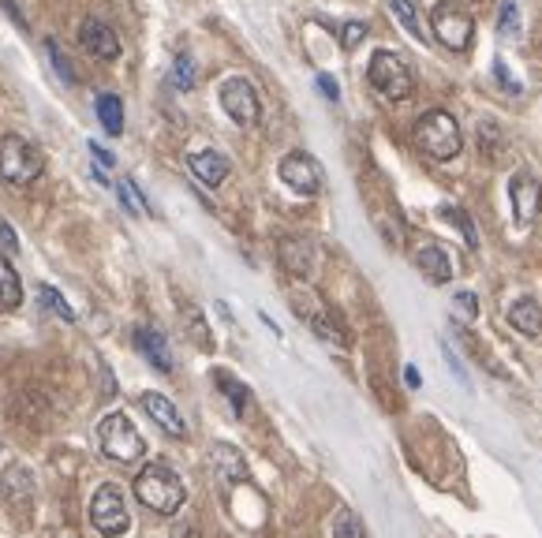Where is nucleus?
<instances>
[{
  "label": "nucleus",
  "mask_w": 542,
  "mask_h": 538,
  "mask_svg": "<svg viewBox=\"0 0 542 538\" xmlns=\"http://www.w3.org/2000/svg\"><path fill=\"white\" fill-rule=\"evenodd\" d=\"M415 146L430 157V161H453L464 146V135H460V124L445 109H430L415 120Z\"/></svg>",
  "instance_id": "2"
},
{
  "label": "nucleus",
  "mask_w": 542,
  "mask_h": 538,
  "mask_svg": "<svg viewBox=\"0 0 542 538\" xmlns=\"http://www.w3.org/2000/svg\"><path fill=\"white\" fill-rule=\"evenodd\" d=\"M98 441L101 453L109 456L113 464H139L146 453V441L139 438V430L131 426V419L124 411H113L98 423Z\"/></svg>",
  "instance_id": "5"
},
{
  "label": "nucleus",
  "mask_w": 542,
  "mask_h": 538,
  "mask_svg": "<svg viewBox=\"0 0 542 538\" xmlns=\"http://www.w3.org/2000/svg\"><path fill=\"white\" fill-rule=\"evenodd\" d=\"M311 329L318 333V337L333 340V344H344V340H348V337H344V329L333 326V318H329V314H322V311L311 314Z\"/></svg>",
  "instance_id": "28"
},
{
  "label": "nucleus",
  "mask_w": 542,
  "mask_h": 538,
  "mask_svg": "<svg viewBox=\"0 0 542 538\" xmlns=\"http://www.w3.org/2000/svg\"><path fill=\"white\" fill-rule=\"evenodd\" d=\"M90 524L105 538L128 535L131 516L128 505H124V490L116 482H101L98 490H94V497H90Z\"/></svg>",
  "instance_id": "6"
},
{
  "label": "nucleus",
  "mask_w": 542,
  "mask_h": 538,
  "mask_svg": "<svg viewBox=\"0 0 542 538\" xmlns=\"http://www.w3.org/2000/svg\"><path fill=\"white\" fill-rule=\"evenodd\" d=\"M135 344H139V352H143L157 370H165V374H169V370H172L169 340L161 337V333H157L154 326H143V329H139V333H135Z\"/></svg>",
  "instance_id": "17"
},
{
  "label": "nucleus",
  "mask_w": 542,
  "mask_h": 538,
  "mask_svg": "<svg viewBox=\"0 0 542 538\" xmlns=\"http://www.w3.org/2000/svg\"><path fill=\"white\" fill-rule=\"evenodd\" d=\"M221 109L240 128H255L258 120H262V101H258L255 86L247 83V79H240V75H232V79L221 83Z\"/></svg>",
  "instance_id": "8"
},
{
  "label": "nucleus",
  "mask_w": 542,
  "mask_h": 538,
  "mask_svg": "<svg viewBox=\"0 0 542 538\" xmlns=\"http://www.w3.org/2000/svg\"><path fill=\"white\" fill-rule=\"evenodd\" d=\"M430 30H434V38L442 45H449V49H468L471 45V15L460 8V4H449V0H442V4H434L430 8Z\"/></svg>",
  "instance_id": "7"
},
{
  "label": "nucleus",
  "mask_w": 542,
  "mask_h": 538,
  "mask_svg": "<svg viewBox=\"0 0 542 538\" xmlns=\"http://www.w3.org/2000/svg\"><path fill=\"white\" fill-rule=\"evenodd\" d=\"M116 191H120V199H124L128 213H150L146 199H139V191H135V184H131V180H120V184H116Z\"/></svg>",
  "instance_id": "30"
},
{
  "label": "nucleus",
  "mask_w": 542,
  "mask_h": 538,
  "mask_svg": "<svg viewBox=\"0 0 542 538\" xmlns=\"http://www.w3.org/2000/svg\"><path fill=\"white\" fill-rule=\"evenodd\" d=\"M79 42L90 57L98 60H116L120 57V34H116L105 19H94V15H86L83 23H79Z\"/></svg>",
  "instance_id": "10"
},
{
  "label": "nucleus",
  "mask_w": 542,
  "mask_h": 538,
  "mask_svg": "<svg viewBox=\"0 0 542 538\" xmlns=\"http://www.w3.org/2000/svg\"><path fill=\"white\" fill-rule=\"evenodd\" d=\"M281 180H285L296 195H318L322 191V165L311 154H285L281 157Z\"/></svg>",
  "instance_id": "9"
},
{
  "label": "nucleus",
  "mask_w": 542,
  "mask_h": 538,
  "mask_svg": "<svg viewBox=\"0 0 542 538\" xmlns=\"http://www.w3.org/2000/svg\"><path fill=\"white\" fill-rule=\"evenodd\" d=\"M45 49H49V60H53V68L60 71V79H64V83H75V71H72V64H68V57H64V49H60L53 38L45 42Z\"/></svg>",
  "instance_id": "31"
},
{
  "label": "nucleus",
  "mask_w": 542,
  "mask_h": 538,
  "mask_svg": "<svg viewBox=\"0 0 542 538\" xmlns=\"http://www.w3.org/2000/svg\"><path fill=\"white\" fill-rule=\"evenodd\" d=\"M333 538H367L363 520H359L352 509H341L337 516H333Z\"/></svg>",
  "instance_id": "23"
},
{
  "label": "nucleus",
  "mask_w": 542,
  "mask_h": 538,
  "mask_svg": "<svg viewBox=\"0 0 542 538\" xmlns=\"http://www.w3.org/2000/svg\"><path fill=\"white\" fill-rule=\"evenodd\" d=\"M498 27L505 38H516L520 34V8H516V0H501V19Z\"/></svg>",
  "instance_id": "26"
},
{
  "label": "nucleus",
  "mask_w": 542,
  "mask_h": 538,
  "mask_svg": "<svg viewBox=\"0 0 542 538\" xmlns=\"http://www.w3.org/2000/svg\"><path fill=\"white\" fill-rule=\"evenodd\" d=\"M0 243H4V251H15L19 247V240H15V232H12V225L0 217Z\"/></svg>",
  "instance_id": "36"
},
{
  "label": "nucleus",
  "mask_w": 542,
  "mask_h": 538,
  "mask_svg": "<svg viewBox=\"0 0 542 538\" xmlns=\"http://www.w3.org/2000/svg\"><path fill=\"white\" fill-rule=\"evenodd\" d=\"M38 292H42V303L49 307V311H57L60 318H64V322H75V311L68 307V303H64V296H60L57 288H49V284H42Z\"/></svg>",
  "instance_id": "27"
},
{
  "label": "nucleus",
  "mask_w": 542,
  "mask_h": 538,
  "mask_svg": "<svg viewBox=\"0 0 542 538\" xmlns=\"http://www.w3.org/2000/svg\"><path fill=\"white\" fill-rule=\"evenodd\" d=\"M389 8H393V15H397L400 23H404V27H408V34H415V38H419V42H427L430 34H423V27H419V19H415L412 0H393V4H389Z\"/></svg>",
  "instance_id": "24"
},
{
  "label": "nucleus",
  "mask_w": 542,
  "mask_h": 538,
  "mask_svg": "<svg viewBox=\"0 0 542 538\" xmlns=\"http://www.w3.org/2000/svg\"><path fill=\"white\" fill-rule=\"evenodd\" d=\"M143 411L154 419L169 438H187V423H184V415L176 411V404H172L169 397H161V393H143Z\"/></svg>",
  "instance_id": "12"
},
{
  "label": "nucleus",
  "mask_w": 542,
  "mask_h": 538,
  "mask_svg": "<svg viewBox=\"0 0 542 538\" xmlns=\"http://www.w3.org/2000/svg\"><path fill=\"white\" fill-rule=\"evenodd\" d=\"M494 75H498V83L509 90V94H520V83H516L513 75H509V68H505V60H494Z\"/></svg>",
  "instance_id": "34"
},
{
  "label": "nucleus",
  "mask_w": 542,
  "mask_h": 538,
  "mask_svg": "<svg viewBox=\"0 0 542 538\" xmlns=\"http://www.w3.org/2000/svg\"><path fill=\"white\" fill-rule=\"evenodd\" d=\"M0 497L8 501V505H27V501H34V479H30L27 468H8L4 475H0Z\"/></svg>",
  "instance_id": "16"
},
{
  "label": "nucleus",
  "mask_w": 542,
  "mask_h": 538,
  "mask_svg": "<svg viewBox=\"0 0 542 538\" xmlns=\"http://www.w3.org/2000/svg\"><path fill=\"white\" fill-rule=\"evenodd\" d=\"M404 382H408V389H419V385H423V382H419V370H415V367L404 370Z\"/></svg>",
  "instance_id": "38"
},
{
  "label": "nucleus",
  "mask_w": 542,
  "mask_h": 538,
  "mask_svg": "<svg viewBox=\"0 0 542 538\" xmlns=\"http://www.w3.org/2000/svg\"><path fill=\"white\" fill-rule=\"evenodd\" d=\"M318 90H322L329 101L341 98V90H337V79H333V75H318Z\"/></svg>",
  "instance_id": "35"
},
{
  "label": "nucleus",
  "mask_w": 542,
  "mask_h": 538,
  "mask_svg": "<svg viewBox=\"0 0 542 538\" xmlns=\"http://www.w3.org/2000/svg\"><path fill=\"white\" fill-rule=\"evenodd\" d=\"M135 497L143 501L146 509L157 512V516H176L184 509V482L180 475L169 468V464H146L139 475H135Z\"/></svg>",
  "instance_id": "1"
},
{
  "label": "nucleus",
  "mask_w": 542,
  "mask_h": 538,
  "mask_svg": "<svg viewBox=\"0 0 542 538\" xmlns=\"http://www.w3.org/2000/svg\"><path fill=\"white\" fill-rule=\"evenodd\" d=\"M281 262H285L292 277H311L318 251H314L311 240H281Z\"/></svg>",
  "instance_id": "15"
},
{
  "label": "nucleus",
  "mask_w": 542,
  "mask_h": 538,
  "mask_svg": "<svg viewBox=\"0 0 542 538\" xmlns=\"http://www.w3.org/2000/svg\"><path fill=\"white\" fill-rule=\"evenodd\" d=\"M415 266H419V273L430 284H449V277H453V262H449V255H445L438 243H423L415 251Z\"/></svg>",
  "instance_id": "14"
},
{
  "label": "nucleus",
  "mask_w": 542,
  "mask_h": 538,
  "mask_svg": "<svg viewBox=\"0 0 542 538\" xmlns=\"http://www.w3.org/2000/svg\"><path fill=\"white\" fill-rule=\"evenodd\" d=\"M442 217H445V221H453V225H457L460 232H464V240H468V247H471V251H475V247H479V236H475V228H471L468 213H464V210H453V206H445V210H442Z\"/></svg>",
  "instance_id": "29"
},
{
  "label": "nucleus",
  "mask_w": 542,
  "mask_h": 538,
  "mask_svg": "<svg viewBox=\"0 0 542 538\" xmlns=\"http://www.w3.org/2000/svg\"><path fill=\"white\" fill-rule=\"evenodd\" d=\"M363 34H367V23H344L341 27V45L344 49H356L363 42Z\"/></svg>",
  "instance_id": "32"
},
{
  "label": "nucleus",
  "mask_w": 542,
  "mask_h": 538,
  "mask_svg": "<svg viewBox=\"0 0 542 538\" xmlns=\"http://www.w3.org/2000/svg\"><path fill=\"white\" fill-rule=\"evenodd\" d=\"M214 382H217V389L229 397L232 415H236V419H243V415H247V404H251V393L243 389V382H236V378H232V374H225V370H217Z\"/></svg>",
  "instance_id": "21"
},
{
  "label": "nucleus",
  "mask_w": 542,
  "mask_h": 538,
  "mask_svg": "<svg viewBox=\"0 0 542 538\" xmlns=\"http://www.w3.org/2000/svg\"><path fill=\"white\" fill-rule=\"evenodd\" d=\"M453 307H457L460 314H464V318H475V314H479V307H475V296H471V292H457V299H453Z\"/></svg>",
  "instance_id": "33"
},
{
  "label": "nucleus",
  "mask_w": 542,
  "mask_h": 538,
  "mask_svg": "<svg viewBox=\"0 0 542 538\" xmlns=\"http://www.w3.org/2000/svg\"><path fill=\"white\" fill-rule=\"evenodd\" d=\"M509 326L524 337H542V307L535 299H516L509 307Z\"/></svg>",
  "instance_id": "18"
},
{
  "label": "nucleus",
  "mask_w": 542,
  "mask_h": 538,
  "mask_svg": "<svg viewBox=\"0 0 542 538\" xmlns=\"http://www.w3.org/2000/svg\"><path fill=\"white\" fill-rule=\"evenodd\" d=\"M367 79L371 86L382 94L386 101H408L415 94V75L408 68V60L393 53V49H378L371 57V68H367Z\"/></svg>",
  "instance_id": "3"
},
{
  "label": "nucleus",
  "mask_w": 542,
  "mask_h": 538,
  "mask_svg": "<svg viewBox=\"0 0 542 538\" xmlns=\"http://www.w3.org/2000/svg\"><path fill=\"white\" fill-rule=\"evenodd\" d=\"M90 154H94V157H98V161H101V165H116V157H113V154H109V150H101V146H98V142H90Z\"/></svg>",
  "instance_id": "37"
},
{
  "label": "nucleus",
  "mask_w": 542,
  "mask_h": 538,
  "mask_svg": "<svg viewBox=\"0 0 542 538\" xmlns=\"http://www.w3.org/2000/svg\"><path fill=\"white\" fill-rule=\"evenodd\" d=\"M98 120L109 135H120L124 131V101L116 94H98Z\"/></svg>",
  "instance_id": "22"
},
{
  "label": "nucleus",
  "mask_w": 542,
  "mask_h": 538,
  "mask_svg": "<svg viewBox=\"0 0 542 538\" xmlns=\"http://www.w3.org/2000/svg\"><path fill=\"white\" fill-rule=\"evenodd\" d=\"M214 468L225 482L247 479V464H243V456L236 453V449H229V445H217L214 449Z\"/></svg>",
  "instance_id": "20"
},
{
  "label": "nucleus",
  "mask_w": 542,
  "mask_h": 538,
  "mask_svg": "<svg viewBox=\"0 0 542 538\" xmlns=\"http://www.w3.org/2000/svg\"><path fill=\"white\" fill-rule=\"evenodd\" d=\"M187 169H191V176H195L199 184L221 187L225 180H229L232 165H229V157L217 154V150H199V154L187 157Z\"/></svg>",
  "instance_id": "13"
},
{
  "label": "nucleus",
  "mask_w": 542,
  "mask_h": 538,
  "mask_svg": "<svg viewBox=\"0 0 542 538\" xmlns=\"http://www.w3.org/2000/svg\"><path fill=\"white\" fill-rule=\"evenodd\" d=\"M172 86L176 90H191L195 86V60L187 57V53H180L176 64H172Z\"/></svg>",
  "instance_id": "25"
},
{
  "label": "nucleus",
  "mask_w": 542,
  "mask_h": 538,
  "mask_svg": "<svg viewBox=\"0 0 542 538\" xmlns=\"http://www.w3.org/2000/svg\"><path fill=\"white\" fill-rule=\"evenodd\" d=\"M42 172H45V157L34 142L23 139V135H4V139H0V176H4L8 184L27 187L34 184Z\"/></svg>",
  "instance_id": "4"
},
{
  "label": "nucleus",
  "mask_w": 542,
  "mask_h": 538,
  "mask_svg": "<svg viewBox=\"0 0 542 538\" xmlns=\"http://www.w3.org/2000/svg\"><path fill=\"white\" fill-rule=\"evenodd\" d=\"M19 303H23V281H19L12 262L0 255V307H4V311H15Z\"/></svg>",
  "instance_id": "19"
},
{
  "label": "nucleus",
  "mask_w": 542,
  "mask_h": 538,
  "mask_svg": "<svg viewBox=\"0 0 542 538\" xmlns=\"http://www.w3.org/2000/svg\"><path fill=\"white\" fill-rule=\"evenodd\" d=\"M509 199H513V213L520 225H531L542 210V184L531 172H516L509 184Z\"/></svg>",
  "instance_id": "11"
}]
</instances>
